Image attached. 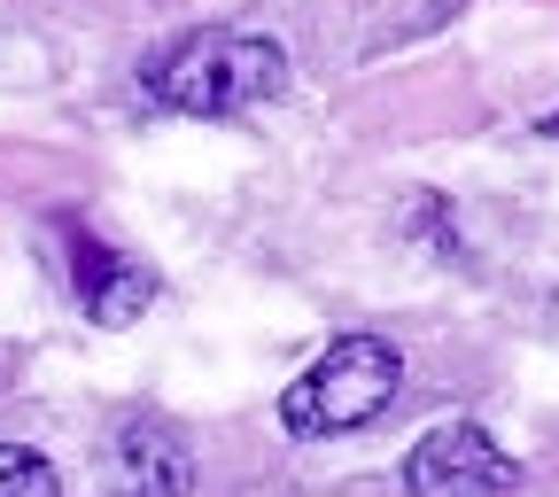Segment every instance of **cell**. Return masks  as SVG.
<instances>
[{
    "label": "cell",
    "mask_w": 559,
    "mask_h": 497,
    "mask_svg": "<svg viewBox=\"0 0 559 497\" xmlns=\"http://www.w3.org/2000/svg\"><path fill=\"white\" fill-rule=\"evenodd\" d=\"M140 94L179 117H241L288 94V47L257 32H187L140 62Z\"/></svg>",
    "instance_id": "cell-1"
},
{
    "label": "cell",
    "mask_w": 559,
    "mask_h": 497,
    "mask_svg": "<svg viewBox=\"0 0 559 497\" xmlns=\"http://www.w3.org/2000/svg\"><path fill=\"white\" fill-rule=\"evenodd\" d=\"M404 366L381 334H342L319 366H304L280 397V419H288V436H349L366 428L373 412H389Z\"/></svg>",
    "instance_id": "cell-2"
},
{
    "label": "cell",
    "mask_w": 559,
    "mask_h": 497,
    "mask_svg": "<svg viewBox=\"0 0 559 497\" xmlns=\"http://www.w3.org/2000/svg\"><path fill=\"white\" fill-rule=\"evenodd\" d=\"M404 489L412 497H513L521 466L498 451V436L474 428V419H443L412 443L404 459Z\"/></svg>",
    "instance_id": "cell-3"
},
{
    "label": "cell",
    "mask_w": 559,
    "mask_h": 497,
    "mask_svg": "<svg viewBox=\"0 0 559 497\" xmlns=\"http://www.w3.org/2000/svg\"><path fill=\"white\" fill-rule=\"evenodd\" d=\"M102 489L109 497H187L194 489V451L179 428H164V419L132 412L117 419V428L102 436Z\"/></svg>",
    "instance_id": "cell-4"
},
{
    "label": "cell",
    "mask_w": 559,
    "mask_h": 497,
    "mask_svg": "<svg viewBox=\"0 0 559 497\" xmlns=\"http://www.w3.org/2000/svg\"><path fill=\"white\" fill-rule=\"evenodd\" d=\"M79 296H86V319L94 327H132L140 311L156 304V272L148 264H132V257H102V249H86L79 241Z\"/></svg>",
    "instance_id": "cell-5"
},
{
    "label": "cell",
    "mask_w": 559,
    "mask_h": 497,
    "mask_svg": "<svg viewBox=\"0 0 559 497\" xmlns=\"http://www.w3.org/2000/svg\"><path fill=\"white\" fill-rule=\"evenodd\" d=\"M0 497H62V482H55V466L39 451L0 443Z\"/></svg>",
    "instance_id": "cell-6"
}]
</instances>
